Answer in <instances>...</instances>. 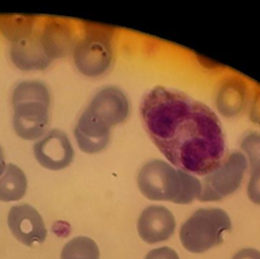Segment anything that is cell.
Returning a JSON list of instances; mask_svg holds the SVG:
<instances>
[{"mask_svg":"<svg viewBox=\"0 0 260 259\" xmlns=\"http://www.w3.org/2000/svg\"><path fill=\"white\" fill-rule=\"evenodd\" d=\"M232 229L229 214L221 208H200L180 229V240L186 250L203 253L222 243V234Z\"/></svg>","mask_w":260,"mask_h":259,"instance_id":"obj_4","label":"cell"},{"mask_svg":"<svg viewBox=\"0 0 260 259\" xmlns=\"http://www.w3.org/2000/svg\"><path fill=\"white\" fill-rule=\"evenodd\" d=\"M247 194L253 203L260 205V164L250 167Z\"/></svg>","mask_w":260,"mask_h":259,"instance_id":"obj_19","label":"cell"},{"mask_svg":"<svg viewBox=\"0 0 260 259\" xmlns=\"http://www.w3.org/2000/svg\"><path fill=\"white\" fill-rule=\"evenodd\" d=\"M129 112L128 98L115 86H107L99 90L83 111L91 120L108 129L124 122Z\"/></svg>","mask_w":260,"mask_h":259,"instance_id":"obj_7","label":"cell"},{"mask_svg":"<svg viewBox=\"0 0 260 259\" xmlns=\"http://www.w3.org/2000/svg\"><path fill=\"white\" fill-rule=\"evenodd\" d=\"M73 257L78 259H100L96 243L88 237H76L70 240L62 249L61 258Z\"/></svg>","mask_w":260,"mask_h":259,"instance_id":"obj_17","label":"cell"},{"mask_svg":"<svg viewBox=\"0 0 260 259\" xmlns=\"http://www.w3.org/2000/svg\"><path fill=\"white\" fill-rule=\"evenodd\" d=\"M34 154L42 167L57 171L70 165L74 151L67 135L55 129L35 144Z\"/></svg>","mask_w":260,"mask_h":259,"instance_id":"obj_9","label":"cell"},{"mask_svg":"<svg viewBox=\"0 0 260 259\" xmlns=\"http://www.w3.org/2000/svg\"><path fill=\"white\" fill-rule=\"evenodd\" d=\"M176 228L175 216L162 205H149L140 213L137 220L139 237L148 244H155L171 238Z\"/></svg>","mask_w":260,"mask_h":259,"instance_id":"obj_10","label":"cell"},{"mask_svg":"<svg viewBox=\"0 0 260 259\" xmlns=\"http://www.w3.org/2000/svg\"><path fill=\"white\" fill-rule=\"evenodd\" d=\"M10 57L14 65L21 70L45 69L52 61L46 55L40 41V36L37 34H30L23 39L13 42Z\"/></svg>","mask_w":260,"mask_h":259,"instance_id":"obj_11","label":"cell"},{"mask_svg":"<svg viewBox=\"0 0 260 259\" xmlns=\"http://www.w3.org/2000/svg\"><path fill=\"white\" fill-rule=\"evenodd\" d=\"M137 186L141 194L153 201L189 204L201 194V180L162 159L146 161L138 171Z\"/></svg>","mask_w":260,"mask_h":259,"instance_id":"obj_2","label":"cell"},{"mask_svg":"<svg viewBox=\"0 0 260 259\" xmlns=\"http://www.w3.org/2000/svg\"><path fill=\"white\" fill-rule=\"evenodd\" d=\"M34 19L30 15H1L0 29L13 43L31 34Z\"/></svg>","mask_w":260,"mask_h":259,"instance_id":"obj_16","label":"cell"},{"mask_svg":"<svg viewBox=\"0 0 260 259\" xmlns=\"http://www.w3.org/2000/svg\"><path fill=\"white\" fill-rule=\"evenodd\" d=\"M241 149L251 166L260 164V132H249L241 140Z\"/></svg>","mask_w":260,"mask_h":259,"instance_id":"obj_18","label":"cell"},{"mask_svg":"<svg viewBox=\"0 0 260 259\" xmlns=\"http://www.w3.org/2000/svg\"><path fill=\"white\" fill-rule=\"evenodd\" d=\"M6 170V165H5V158H4V153L2 150V147L0 146V176L3 175V173Z\"/></svg>","mask_w":260,"mask_h":259,"instance_id":"obj_23","label":"cell"},{"mask_svg":"<svg viewBox=\"0 0 260 259\" xmlns=\"http://www.w3.org/2000/svg\"><path fill=\"white\" fill-rule=\"evenodd\" d=\"M50 93L47 86L36 80L18 83L12 93L13 128L25 140L42 136L49 125Z\"/></svg>","mask_w":260,"mask_h":259,"instance_id":"obj_3","label":"cell"},{"mask_svg":"<svg viewBox=\"0 0 260 259\" xmlns=\"http://www.w3.org/2000/svg\"><path fill=\"white\" fill-rule=\"evenodd\" d=\"M248 94L247 84L242 78L228 77L218 86L215 96L216 108L224 117H235L246 107Z\"/></svg>","mask_w":260,"mask_h":259,"instance_id":"obj_13","label":"cell"},{"mask_svg":"<svg viewBox=\"0 0 260 259\" xmlns=\"http://www.w3.org/2000/svg\"><path fill=\"white\" fill-rule=\"evenodd\" d=\"M40 41L46 55L53 60L69 53L74 44V35L68 22L51 19L46 22Z\"/></svg>","mask_w":260,"mask_h":259,"instance_id":"obj_12","label":"cell"},{"mask_svg":"<svg viewBox=\"0 0 260 259\" xmlns=\"http://www.w3.org/2000/svg\"><path fill=\"white\" fill-rule=\"evenodd\" d=\"M110 131L111 129L99 125L82 112L75 126L74 135L78 147L83 152L98 153L107 147Z\"/></svg>","mask_w":260,"mask_h":259,"instance_id":"obj_14","label":"cell"},{"mask_svg":"<svg viewBox=\"0 0 260 259\" xmlns=\"http://www.w3.org/2000/svg\"><path fill=\"white\" fill-rule=\"evenodd\" d=\"M250 119L252 122L260 124V90L255 94L250 110Z\"/></svg>","mask_w":260,"mask_h":259,"instance_id":"obj_21","label":"cell"},{"mask_svg":"<svg viewBox=\"0 0 260 259\" xmlns=\"http://www.w3.org/2000/svg\"><path fill=\"white\" fill-rule=\"evenodd\" d=\"M233 259H260V252L252 248L242 249L235 254Z\"/></svg>","mask_w":260,"mask_h":259,"instance_id":"obj_22","label":"cell"},{"mask_svg":"<svg viewBox=\"0 0 260 259\" xmlns=\"http://www.w3.org/2000/svg\"><path fill=\"white\" fill-rule=\"evenodd\" d=\"M113 56L112 31L101 24H87L84 37L74 47L77 69L89 77L100 76L110 68Z\"/></svg>","mask_w":260,"mask_h":259,"instance_id":"obj_5","label":"cell"},{"mask_svg":"<svg viewBox=\"0 0 260 259\" xmlns=\"http://www.w3.org/2000/svg\"><path fill=\"white\" fill-rule=\"evenodd\" d=\"M7 223L12 235L23 245L41 244L47 238V229L41 214L29 204L12 206Z\"/></svg>","mask_w":260,"mask_h":259,"instance_id":"obj_8","label":"cell"},{"mask_svg":"<svg viewBox=\"0 0 260 259\" xmlns=\"http://www.w3.org/2000/svg\"><path fill=\"white\" fill-rule=\"evenodd\" d=\"M140 117L151 141L176 168L205 176L226 156V140L217 115L186 93L155 86L144 93Z\"/></svg>","mask_w":260,"mask_h":259,"instance_id":"obj_1","label":"cell"},{"mask_svg":"<svg viewBox=\"0 0 260 259\" xmlns=\"http://www.w3.org/2000/svg\"><path fill=\"white\" fill-rule=\"evenodd\" d=\"M247 169L248 160L242 151L226 154L221 165L201 180L199 200L218 201L233 194L241 186Z\"/></svg>","mask_w":260,"mask_h":259,"instance_id":"obj_6","label":"cell"},{"mask_svg":"<svg viewBox=\"0 0 260 259\" xmlns=\"http://www.w3.org/2000/svg\"><path fill=\"white\" fill-rule=\"evenodd\" d=\"M144 259H180L175 250L169 247H160L150 250Z\"/></svg>","mask_w":260,"mask_h":259,"instance_id":"obj_20","label":"cell"},{"mask_svg":"<svg viewBox=\"0 0 260 259\" xmlns=\"http://www.w3.org/2000/svg\"><path fill=\"white\" fill-rule=\"evenodd\" d=\"M27 188V180L22 170L9 164L0 176V201L9 202L21 199Z\"/></svg>","mask_w":260,"mask_h":259,"instance_id":"obj_15","label":"cell"}]
</instances>
